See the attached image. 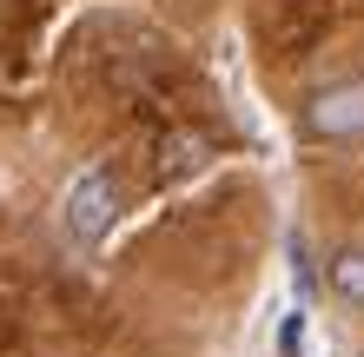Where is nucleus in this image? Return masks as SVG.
Here are the masks:
<instances>
[{"instance_id":"nucleus-4","label":"nucleus","mask_w":364,"mask_h":357,"mask_svg":"<svg viewBox=\"0 0 364 357\" xmlns=\"http://www.w3.org/2000/svg\"><path fill=\"white\" fill-rule=\"evenodd\" d=\"M278 357H305V304H291L278 324Z\"/></svg>"},{"instance_id":"nucleus-1","label":"nucleus","mask_w":364,"mask_h":357,"mask_svg":"<svg viewBox=\"0 0 364 357\" xmlns=\"http://www.w3.org/2000/svg\"><path fill=\"white\" fill-rule=\"evenodd\" d=\"M113 225H119V179H113V165H87V172H73L67 199H60V232H67V245L93 251Z\"/></svg>"},{"instance_id":"nucleus-3","label":"nucleus","mask_w":364,"mask_h":357,"mask_svg":"<svg viewBox=\"0 0 364 357\" xmlns=\"http://www.w3.org/2000/svg\"><path fill=\"white\" fill-rule=\"evenodd\" d=\"M325 291H331L338 304L364 311V245H345V251L325 265Z\"/></svg>"},{"instance_id":"nucleus-2","label":"nucleus","mask_w":364,"mask_h":357,"mask_svg":"<svg viewBox=\"0 0 364 357\" xmlns=\"http://www.w3.org/2000/svg\"><path fill=\"white\" fill-rule=\"evenodd\" d=\"M305 126L318 139H331V145L364 139V79H325L305 99Z\"/></svg>"}]
</instances>
